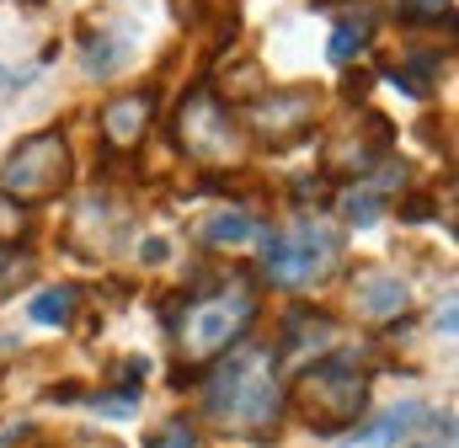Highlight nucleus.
<instances>
[{"label":"nucleus","mask_w":459,"mask_h":448,"mask_svg":"<svg viewBox=\"0 0 459 448\" xmlns=\"http://www.w3.org/2000/svg\"><path fill=\"white\" fill-rule=\"evenodd\" d=\"M204 411L214 427L235 438H267L283 417V384H278V352L267 347H230L225 363L204 384Z\"/></svg>","instance_id":"obj_1"},{"label":"nucleus","mask_w":459,"mask_h":448,"mask_svg":"<svg viewBox=\"0 0 459 448\" xmlns=\"http://www.w3.org/2000/svg\"><path fill=\"white\" fill-rule=\"evenodd\" d=\"M337 262V235L321 220H299L294 229L262 235V278L273 289H310L332 272Z\"/></svg>","instance_id":"obj_2"},{"label":"nucleus","mask_w":459,"mask_h":448,"mask_svg":"<svg viewBox=\"0 0 459 448\" xmlns=\"http://www.w3.org/2000/svg\"><path fill=\"white\" fill-rule=\"evenodd\" d=\"M65 187H70V144L54 128L27 134L0 166V193L16 198V203H43Z\"/></svg>","instance_id":"obj_3"},{"label":"nucleus","mask_w":459,"mask_h":448,"mask_svg":"<svg viewBox=\"0 0 459 448\" xmlns=\"http://www.w3.org/2000/svg\"><path fill=\"white\" fill-rule=\"evenodd\" d=\"M251 315H256V305H251L246 289H220V294L193 299L182 310L177 341H182L187 358H220V352H230L240 341V332L251 326Z\"/></svg>","instance_id":"obj_4"},{"label":"nucleus","mask_w":459,"mask_h":448,"mask_svg":"<svg viewBox=\"0 0 459 448\" xmlns=\"http://www.w3.org/2000/svg\"><path fill=\"white\" fill-rule=\"evenodd\" d=\"M363 406H368V379L352 374L342 358H326V363L305 368V379H299V411H305L310 427L342 433V427H352V417Z\"/></svg>","instance_id":"obj_5"},{"label":"nucleus","mask_w":459,"mask_h":448,"mask_svg":"<svg viewBox=\"0 0 459 448\" xmlns=\"http://www.w3.org/2000/svg\"><path fill=\"white\" fill-rule=\"evenodd\" d=\"M177 144L187 155H198V160H220V155L235 150V123H230L225 102L209 86H198L182 102V112H177Z\"/></svg>","instance_id":"obj_6"},{"label":"nucleus","mask_w":459,"mask_h":448,"mask_svg":"<svg viewBox=\"0 0 459 448\" xmlns=\"http://www.w3.org/2000/svg\"><path fill=\"white\" fill-rule=\"evenodd\" d=\"M347 294H352V310L368 315V321H395V315H406V305H411L406 283H401L395 272H385V267H358L352 283H347Z\"/></svg>","instance_id":"obj_7"},{"label":"nucleus","mask_w":459,"mask_h":448,"mask_svg":"<svg viewBox=\"0 0 459 448\" xmlns=\"http://www.w3.org/2000/svg\"><path fill=\"white\" fill-rule=\"evenodd\" d=\"M310 112H316V97L310 91H267V102L251 108V123H256L262 139L267 134L273 139H294V134H305Z\"/></svg>","instance_id":"obj_8"},{"label":"nucleus","mask_w":459,"mask_h":448,"mask_svg":"<svg viewBox=\"0 0 459 448\" xmlns=\"http://www.w3.org/2000/svg\"><path fill=\"white\" fill-rule=\"evenodd\" d=\"M150 117H155V91H128V97H113V102H102V139L117 144V150H128V144H139V139H144Z\"/></svg>","instance_id":"obj_9"},{"label":"nucleus","mask_w":459,"mask_h":448,"mask_svg":"<svg viewBox=\"0 0 459 448\" xmlns=\"http://www.w3.org/2000/svg\"><path fill=\"white\" fill-rule=\"evenodd\" d=\"M422 422V406L417 401H401L395 411H385L374 427H363V433H352V444H368V448H390L406 438V427H417Z\"/></svg>","instance_id":"obj_10"},{"label":"nucleus","mask_w":459,"mask_h":448,"mask_svg":"<svg viewBox=\"0 0 459 448\" xmlns=\"http://www.w3.org/2000/svg\"><path fill=\"white\" fill-rule=\"evenodd\" d=\"M75 289L70 283H54V289H38L32 294V305H27V315L38 321V326H70V315H75Z\"/></svg>","instance_id":"obj_11"},{"label":"nucleus","mask_w":459,"mask_h":448,"mask_svg":"<svg viewBox=\"0 0 459 448\" xmlns=\"http://www.w3.org/2000/svg\"><path fill=\"white\" fill-rule=\"evenodd\" d=\"M204 235H209V246H246V240L262 235V224L251 220V214H240V209H225V214H214V220L204 224Z\"/></svg>","instance_id":"obj_12"},{"label":"nucleus","mask_w":459,"mask_h":448,"mask_svg":"<svg viewBox=\"0 0 459 448\" xmlns=\"http://www.w3.org/2000/svg\"><path fill=\"white\" fill-rule=\"evenodd\" d=\"M363 43H368V22H363V16H358V22H337L326 54H332V65H352V59L363 54Z\"/></svg>","instance_id":"obj_13"},{"label":"nucleus","mask_w":459,"mask_h":448,"mask_svg":"<svg viewBox=\"0 0 459 448\" xmlns=\"http://www.w3.org/2000/svg\"><path fill=\"white\" fill-rule=\"evenodd\" d=\"M342 214H347V224H374L379 214H385V198H379V193H368V187H358V193H347Z\"/></svg>","instance_id":"obj_14"},{"label":"nucleus","mask_w":459,"mask_h":448,"mask_svg":"<svg viewBox=\"0 0 459 448\" xmlns=\"http://www.w3.org/2000/svg\"><path fill=\"white\" fill-rule=\"evenodd\" d=\"M117 65H123V43H117V38H97V43L86 48V70H91V75H113Z\"/></svg>","instance_id":"obj_15"},{"label":"nucleus","mask_w":459,"mask_h":448,"mask_svg":"<svg viewBox=\"0 0 459 448\" xmlns=\"http://www.w3.org/2000/svg\"><path fill=\"white\" fill-rule=\"evenodd\" d=\"M449 16H455L449 0H411L401 11V22H411V27H433V22H449Z\"/></svg>","instance_id":"obj_16"},{"label":"nucleus","mask_w":459,"mask_h":448,"mask_svg":"<svg viewBox=\"0 0 459 448\" xmlns=\"http://www.w3.org/2000/svg\"><path fill=\"white\" fill-rule=\"evenodd\" d=\"M144 448H198V438H193V427H187V422H182V427H177V422H166L155 438H144Z\"/></svg>","instance_id":"obj_17"},{"label":"nucleus","mask_w":459,"mask_h":448,"mask_svg":"<svg viewBox=\"0 0 459 448\" xmlns=\"http://www.w3.org/2000/svg\"><path fill=\"white\" fill-rule=\"evenodd\" d=\"M27 235V214H22V203H11L5 193H0V240H22Z\"/></svg>","instance_id":"obj_18"},{"label":"nucleus","mask_w":459,"mask_h":448,"mask_svg":"<svg viewBox=\"0 0 459 448\" xmlns=\"http://www.w3.org/2000/svg\"><path fill=\"white\" fill-rule=\"evenodd\" d=\"M27 272H32V262H27V256H5V251H0V289L27 283Z\"/></svg>","instance_id":"obj_19"},{"label":"nucleus","mask_w":459,"mask_h":448,"mask_svg":"<svg viewBox=\"0 0 459 448\" xmlns=\"http://www.w3.org/2000/svg\"><path fill=\"white\" fill-rule=\"evenodd\" d=\"M139 251H144V262H166V251H171V246H166L160 235H150V240H144Z\"/></svg>","instance_id":"obj_20"}]
</instances>
